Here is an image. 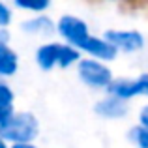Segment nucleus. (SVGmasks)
I'll return each instance as SVG.
<instances>
[{"label":"nucleus","mask_w":148,"mask_h":148,"mask_svg":"<svg viewBox=\"0 0 148 148\" xmlns=\"http://www.w3.org/2000/svg\"><path fill=\"white\" fill-rule=\"evenodd\" d=\"M41 133L40 118L32 111H15L10 120L0 126V135L8 145L36 143Z\"/></svg>","instance_id":"obj_1"},{"label":"nucleus","mask_w":148,"mask_h":148,"mask_svg":"<svg viewBox=\"0 0 148 148\" xmlns=\"http://www.w3.org/2000/svg\"><path fill=\"white\" fill-rule=\"evenodd\" d=\"M75 75L83 86H86L88 90L99 92V94L107 92V88L111 86V83L116 77L111 64H105V62L94 60L88 56H83L79 60V64L75 66Z\"/></svg>","instance_id":"obj_2"},{"label":"nucleus","mask_w":148,"mask_h":148,"mask_svg":"<svg viewBox=\"0 0 148 148\" xmlns=\"http://www.w3.org/2000/svg\"><path fill=\"white\" fill-rule=\"evenodd\" d=\"M92 28L83 17L73 13H64L56 19V25H54V36L58 41L66 45H71V47L79 49L83 47V43L90 38Z\"/></svg>","instance_id":"obj_3"},{"label":"nucleus","mask_w":148,"mask_h":148,"mask_svg":"<svg viewBox=\"0 0 148 148\" xmlns=\"http://www.w3.org/2000/svg\"><path fill=\"white\" fill-rule=\"evenodd\" d=\"M103 38L118 54H137L146 47V38L137 28H107Z\"/></svg>","instance_id":"obj_4"},{"label":"nucleus","mask_w":148,"mask_h":148,"mask_svg":"<svg viewBox=\"0 0 148 148\" xmlns=\"http://www.w3.org/2000/svg\"><path fill=\"white\" fill-rule=\"evenodd\" d=\"M54 25L56 19H53L49 13L41 15H28L19 23V30L21 34L30 38H40V40H53L54 38Z\"/></svg>","instance_id":"obj_5"},{"label":"nucleus","mask_w":148,"mask_h":148,"mask_svg":"<svg viewBox=\"0 0 148 148\" xmlns=\"http://www.w3.org/2000/svg\"><path fill=\"white\" fill-rule=\"evenodd\" d=\"M94 114L101 120H109V122L124 120L130 114V103L112 98L111 94H103L94 103Z\"/></svg>","instance_id":"obj_6"},{"label":"nucleus","mask_w":148,"mask_h":148,"mask_svg":"<svg viewBox=\"0 0 148 148\" xmlns=\"http://www.w3.org/2000/svg\"><path fill=\"white\" fill-rule=\"evenodd\" d=\"M81 53L83 56H88V58H94V60H99V62H105V64H111L118 58V53L116 49L109 43L107 40L103 38V34L98 36V34L92 32L90 38L83 43L81 47Z\"/></svg>","instance_id":"obj_7"},{"label":"nucleus","mask_w":148,"mask_h":148,"mask_svg":"<svg viewBox=\"0 0 148 148\" xmlns=\"http://www.w3.org/2000/svg\"><path fill=\"white\" fill-rule=\"evenodd\" d=\"M62 41L56 38L53 40H45L34 51V64L38 66L40 71H53L58 68V53H60Z\"/></svg>","instance_id":"obj_8"},{"label":"nucleus","mask_w":148,"mask_h":148,"mask_svg":"<svg viewBox=\"0 0 148 148\" xmlns=\"http://www.w3.org/2000/svg\"><path fill=\"white\" fill-rule=\"evenodd\" d=\"M21 68V56L10 43H0V79L10 81Z\"/></svg>","instance_id":"obj_9"},{"label":"nucleus","mask_w":148,"mask_h":148,"mask_svg":"<svg viewBox=\"0 0 148 148\" xmlns=\"http://www.w3.org/2000/svg\"><path fill=\"white\" fill-rule=\"evenodd\" d=\"M105 94H111L112 98L126 101V103L137 99L139 92H137V84H135V77H114V81L111 83V86L107 88Z\"/></svg>","instance_id":"obj_10"},{"label":"nucleus","mask_w":148,"mask_h":148,"mask_svg":"<svg viewBox=\"0 0 148 148\" xmlns=\"http://www.w3.org/2000/svg\"><path fill=\"white\" fill-rule=\"evenodd\" d=\"M11 8L26 15H41L49 13V10L53 8V0H11Z\"/></svg>","instance_id":"obj_11"},{"label":"nucleus","mask_w":148,"mask_h":148,"mask_svg":"<svg viewBox=\"0 0 148 148\" xmlns=\"http://www.w3.org/2000/svg\"><path fill=\"white\" fill-rule=\"evenodd\" d=\"M81 58H83V53L79 49L62 43L60 53H58V69H75Z\"/></svg>","instance_id":"obj_12"},{"label":"nucleus","mask_w":148,"mask_h":148,"mask_svg":"<svg viewBox=\"0 0 148 148\" xmlns=\"http://www.w3.org/2000/svg\"><path fill=\"white\" fill-rule=\"evenodd\" d=\"M126 139L133 148H148V130L139 126V124H133L127 130Z\"/></svg>","instance_id":"obj_13"},{"label":"nucleus","mask_w":148,"mask_h":148,"mask_svg":"<svg viewBox=\"0 0 148 148\" xmlns=\"http://www.w3.org/2000/svg\"><path fill=\"white\" fill-rule=\"evenodd\" d=\"M11 23H13V8L6 0H0V26L10 28Z\"/></svg>","instance_id":"obj_14"},{"label":"nucleus","mask_w":148,"mask_h":148,"mask_svg":"<svg viewBox=\"0 0 148 148\" xmlns=\"http://www.w3.org/2000/svg\"><path fill=\"white\" fill-rule=\"evenodd\" d=\"M135 84H137L139 98H145L148 101V71H143L135 77Z\"/></svg>","instance_id":"obj_15"},{"label":"nucleus","mask_w":148,"mask_h":148,"mask_svg":"<svg viewBox=\"0 0 148 148\" xmlns=\"http://www.w3.org/2000/svg\"><path fill=\"white\" fill-rule=\"evenodd\" d=\"M17 111L15 109V101H4L0 99V126H2L6 120L11 118V114Z\"/></svg>","instance_id":"obj_16"},{"label":"nucleus","mask_w":148,"mask_h":148,"mask_svg":"<svg viewBox=\"0 0 148 148\" xmlns=\"http://www.w3.org/2000/svg\"><path fill=\"white\" fill-rule=\"evenodd\" d=\"M0 99L15 101V90L10 84V81H6V79H0Z\"/></svg>","instance_id":"obj_17"},{"label":"nucleus","mask_w":148,"mask_h":148,"mask_svg":"<svg viewBox=\"0 0 148 148\" xmlns=\"http://www.w3.org/2000/svg\"><path fill=\"white\" fill-rule=\"evenodd\" d=\"M137 124L148 130V101H145V103L139 107V111H137Z\"/></svg>","instance_id":"obj_18"},{"label":"nucleus","mask_w":148,"mask_h":148,"mask_svg":"<svg viewBox=\"0 0 148 148\" xmlns=\"http://www.w3.org/2000/svg\"><path fill=\"white\" fill-rule=\"evenodd\" d=\"M10 41H11L10 28H2V26H0V43H10Z\"/></svg>","instance_id":"obj_19"},{"label":"nucleus","mask_w":148,"mask_h":148,"mask_svg":"<svg viewBox=\"0 0 148 148\" xmlns=\"http://www.w3.org/2000/svg\"><path fill=\"white\" fill-rule=\"evenodd\" d=\"M10 148H41L38 143H17V145H10Z\"/></svg>","instance_id":"obj_20"},{"label":"nucleus","mask_w":148,"mask_h":148,"mask_svg":"<svg viewBox=\"0 0 148 148\" xmlns=\"http://www.w3.org/2000/svg\"><path fill=\"white\" fill-rule=\"evenodd\" d=\"M0 148H10V145H8L6 141H4V137L0 135Z\"/></svg>","instance_id":"obj_21"},{"label":"nucleus","mask_w":148,"mask_h":148,"mask_svg":"<svg viewBox=\"0 0 148 148\" xmlns=\"http://www.w3.org/2000/svg\"><path fill=\"white\" fill-rule=\"evenodd\" d=\"M107 2H112V4H124V2H130V0H107Z\"/></svg>","instance_id":"obj_22"}]
</instances>
